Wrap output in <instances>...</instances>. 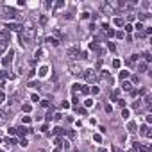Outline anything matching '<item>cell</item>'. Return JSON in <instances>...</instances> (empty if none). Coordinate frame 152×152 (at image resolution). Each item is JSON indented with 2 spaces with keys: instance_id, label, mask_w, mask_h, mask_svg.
Instances as JSON below:
<instances>
[{
  "instance_id": "4",
  "label": "cell",
  "mask_w": 152,
  "mask_h": 152,
  "mask_svg": "<svg viewBox=\"0 0 152 152\" xmlns=\"http://www.w3.org/2000/svg\"><path fill=\"white\" fill-rule=\"evenodd\" d=\"M68 70H70V73H73V75H81V73L84 72V68L81 66V63H70L68 64Z\"/></svg>"
},
{
  "instance_id": "19",
  "label": "cell",
  "mask_w": 152,
  "mask_h": 152,
  "mask_svg": "<svg viewBox=\"0 0 152 152\" xmlns=\"http://www.w3.org/2000/svg\"><path fill=\"white\" fill-rule=\"evenodd\" d=\"M134 29H136V32H143V29H145V27H143V23H140V22H136ZM134 29H132V30H134Z\"/></svg>"
},
{
  "instance_id": "20",
  "label": "cell",
  "mask_w": 152,
  "mask_h": 152,
  "mask_svg": "<svg viewBox=\"0 0 152 152\" xmlns=\"http://www.w3.org/2000/svg\"><path fill=\"white\" fill-rule=\"evenodd\" d=\"M7 50V41H0V54H4Z\"/></svg>"
},
{
  "instance_id": "55",
  "label": "cell",
  "mask_w": 152,
  "mask_h": 152,
  "mask_svg": "<svg viewBox=\"0 0 152 152\" xmlns=\"http://www.w3.org/2000/svg\"><path fill=\"white\" fill-rule=\"evenodd\" d=\"M129 152H136V150H132V149H131V150H129Z\"/></svg>"
},
{
  "instance_id": "33",
  "label": "cell",
  "mask_w": 152,
  "mask_h": 152,
  "mask_svg": "<svg viewBox=\"0 0 152 152\" xmlns=\"http://www.w3.org/2000/svg\"><path fill=\"white\" fill-rule=\"evenodd\" d=\"M107 48L111 50V52H116V47H114V43H111V41H107Z\"/></svg>"
},
{
  "instance_id": "9",
  "label": "cell",
  "mask_w": 152,
  "mask_h": 152,
  "mask_svg": "<svg viewBox=\"0 0 152 152\" xmlns=\"http://www.w3.org/2000/svg\"><path fill=\"white\" fill-rule=\"evenodd\" d=\"M6 29H7V30H15V32H18V30H22V29H23V25L11 22V23H6Z\"/></svg>"
},
{
  "instance_id": "15",
  "label": "cell",
  "mask_w": 152,
  "mask_h": 152,
  "mask_svg": "<svg viewBox=\"0 0 152 152\" xmlns=\"http://www.w3.org/2000/svg\"><path fill=\"white\" fill-rule=\"evenodd\" d=\"M138 70L140 72H147V63L145 61H138Z\"/></svg>"
},
{
  "instance_id": "23",
  "label": "cell",
  "mask_w": 152,
  "mask_h": 152,
  "mask_svg": "<svg viewBox=\"0 0 152 152\" xmlns=\"http://www.w3.org/2000/svg\"><path fill=\"white\" fill-rule=\"evenodd\" d=\"M104 32H106V36H107V38H113V36H114V30L111 29V27H109V29H106Z\"/></svg>"
},
{
  "instance_id": "40",
  "label": "cell",
  "mask_w": 152,
  "mask_h": 152,
  "mask_svg": "<svg viewBox=\"0 0 152 152\" xmlns=\"http://www.w3.org/2000/svg\"><path fill=\"white\" fill-rule=\"evenodd\" d=\"M81 91H82V95H88V93H90V88H88V86H82Z\"/></svg>"
},
{
  "instance_id": "38",
  "label": "cell",
  "mask_w": 152,
  "mask_h": 152,
  "mask_svg": "<svg viewBox=\"0 0 152 152\" xmlns=\"http://www.w3.org/2000/svg\"><path fill=\"white\" fill-rule=\"evenodd\" d=\"M4 100H6V93L0 90V104H4Z\"/></svg>"
},
{
  "instance_id": "42",
  "label": "cell",
  "mask_w": 152,
  "mask_h": 152,
  "mask_svg": "<svg viewBox=\"0 0 152 152\" xmlns=\"http://www.w3.org/2000/svg\"><path fill=\"white\" fill-rule=\"evenodd\" d=\"M41 106H43V107H48V106H50V102H48L47 99H43V100H41Z\"/></svg>"
},
{
  "instance_id": "12",
  "label": "cell",
  "mask_w": 152,
  "mask_h": 152,
  "mask_svg": "<svg viewBox=\"0 0 152 152\" xmlns=\"http://www.w3.org/2000/svg\"><path fill=\"white\" fill-rule=\"evenodd\" d=\"M81 90H82V86L79 84V82H73V84H72V91H73V95H77Z\"/></svg>"
},
{
  "instance_id": "7",
  "label": "cell",
  "mask_w": 152,
  "mask_h": 152,
  "mask_svg": "<svg viewBox=\"0 0 152 152\" xmlns=\"http://www.w3.org/2000/svg\"><path fill=\"white\" fill-rule=\"evenodd\" d=\"M81 54V48L79 47H70V48H66V56L68 57H77Z\"/></svg>"
},
{
  "instance_id": "52",
  "label": "cell",
  "mask_w": 152,
  "mask_h": 152,
  "mask_svg": "<svg viewBox=\"0 0 152 152\" xmlns=\"http://www.w3.org/2000/svg\"><path fill=\"white\" fill-rule=\"evenodd\" d=\"M63 147H64V149L68 150V149H70V141H64V143H63Z\"/></svg>"
},
{
  "instance_id": "49",
  "label": "cell",
  "mask_w": 152,
  "mask_h": 152,
  "mask_svg": "<svg viewBox=\"0 0 152 152\" xmlns=\"http://www.w3.org/2000/svg\"><path fill=\"white\" fill-rule=\"evenodd\" d=\"M61 7H64V2H57L56 4V9H61Z\"/></svg>"
},
{
  "instance_id": "2",
  "label": "cell",
  "mask_w": 152,
  "mask_h": 152,
  "mask_svg": "<svg viewBox=\"0 0 152 152\" xmlns=\"http://www.w3.org/2000/svg\"><path fill=\"white\" fill-rule=\"evenodd\" d=\"M82 75H84V79L88 81V82H95L97 79H99L95 68H88V70H84V72H82Z\"/></svg>"
},
{
  "instance_id": "27",
  "label": "cell",
  "mask_w": 152,
  "mask_h": 152,
  "mask_svg": "<svg viewBox=\"0 0 152 152\" xmlns=\"http://www.w3.org/2000/svg\"><path fill=\"white\" fill-rule=\"evenodd\" d=\"M114 25H116V27H122V25H123V18H114Z\"/></svg>"
},
{
  "instance_id": "1",
  "label": "cell",
  "mask_w": 152,
  "mask_h": 152,
  "mask_svg": "<svg viewBox=\"0 0 152 152\" xmlns=\"http://www.w3.org/2000/svg\"><path fill=\"white\" fill-rule=\"evenodd\" d=\"M34 39H36V29L34 27H23V29L20 30V45L23 48L29 47Z\"/></svg>"
},
{
  "instance_id": "54",
  "label": "cell",
  "mask_w": 152,
  "mask_h": 152,
  "mask_svg": "<svg viewBox=\"0 0 152 152\" xmlns=\"http://www.w3.org/2000/svg\"><path fill=\"white\" fill-rule=\"evenodd\" d=\"M99 152H109L107 149H104V147H102V149H99Z\"/></svg>"
},
{
  "instance_id": "3",
  "label": "cell",
  "mask_w": 152,
  "mask_h": 152,
  "mask_svg": "<svg viewBox=\"0 0 152 152\" xmlns=\"http://www.w3.org/2000/svg\"><path fill=\"white\" fill-rule=\"evenodd\" d=\"M13 56H15V50L9 48L7 52H6V56L2 57V66H4V68H9V66H11V63H13Z\"/></svg>"
},
{
  "instance_id": "34",
  "label": "cell",
  "mask_w": 152,
  "mask_h": 152,
  "mask_svg": "<svg viewBox=\"0 0 152 152\" xmlns=\"http://www.w3.org/2000/svg\"><path fill=\"white\" fill-rule=\"evenodd\" d=\"M91 106H93V100H91V99H86V100H84V107H91Z\"/></svg>"
},
{
  "instance_id": "24",
  "label": "cell",
  "mask_w": 152,
  "mask_h": 152,
  "mask_svg": "<svg viewBox=\"0 0 152 152\" xmlns=\"http://www.w3.org/2000/svg\"><path fill=\"white\" fill-rule=\"evenodd\" d=\"M129 114H131L129 109H122V118H123V120H129Z\"/></svg>"
},
{
  "instance_id": "50",
  "label": "cell",
  "mask_w": 152,
  "mask_h": 152,
  "mask_svg": "<svg viewBox=\"0 0 152 152\" xmlns=\"http://www.w3.org/2000/svg\"><path fill=\"white\" fill-rule=\"evenodd\" d=\"M77 111H79L81 114H86V107H79V109H77Z\"/></svg>"
},
{
  "instance_id": "44",
  "label": "cell",
  "mask_w": 152,
  "mask_h": 152,
  "mask_svg": "<svg viewBox=\"0 0 152 152\" xmlns=\"http://www.w3.org/2000/svg\"><path fill=\"white\" fill-rule=\"evenodd\" d=\"M81 18H82V20H88V18H90V13H88V11H86V13H82Z\"/></svg>"
},
{
  "instance_id": "25",
  "label": "cell",
  "mask_w": 152,
  "mask_h": 152,
  "mask_svg": "<svg viewBox=\"0 0 152 152\" xmlns=\"http://www.w3.org/2000/svg\"><path fill=\"white\" fill-rule=\"evenodd\" d=\"M4 141H6V147H13L15 145V140H13V138H6Z\"/></svg>"
},
{
  "instance_id": "48",
  "label": "cell",
  "mask_w": 152,
  "mask_h": 152,
  "mask_svg": "<svg viewBox=\"0 0 152 152\" xmlns=\"http://www.w3.org/2000/svg\"><path fill=\"white\" fill-rule=\"evenodd\" d=\"M22 122H23V123H30V118L29 116H23V118H22Z\"/></svg>"
},
{
  "instance_id": "22",
  "label": "cell",
  "mask_w": 152,
  "mask_h": 152,
  "mask_svg": "<svg viewBox=\"0 0 152 152\" xmlns=\"http://www.w3.org/2000/svg\"><path fill=\"white\" fill-rule=\"evenodd\" d=\"M29 88H34V90L38 88V90H39V88H41V82H39V81H38V82H29Z\"/></svg>"
},
{
  "instance_id": "46",
  "label": "cell",
  "mask_w": 152,
  "mask_h": 152,
  "mask_svg": "<svg viewBox=\"0 0 152 152\" xmlns=\"http://www.w3.org/2000/svg\"><path fill=\"white\" fill-rule=\"evenodd\" d=\"M20 145H22V147H23V149H25V147H27V145H29V141H27V140H25V138H23V140H22V141H20Z\"/></svg>"
},
{
  "instance_id": "39",
  "label": "cell",
  "mask_w": 152,
  "mask_h": 152,
  "mask_svg": "<svg viewBox=\"0 0 152 152\" xmlns=\"http://www.w3.org/2000/svg\"><path fill=\"white\" fill-rule=\"evenodd\" d=\"M120 64H122L120 59H114V61H113V66H114V68H120Z\"/></svg>"
},
{
  "instance_id": "8",
  "label": "cell",
  "mask_w": 152,
  "mask_h": 152,
  "mask_svg": "<svg viewBox=\"0 0 152 152\" xmlns=\"http://www.w3.org/2000/svg\"><path fill=\"white\" fill-rule=\"evenodd\" d=\"M138 131H140V134H141V136H145V138H150V136H152V131L149 129V125H147V123H143V125L138 129Z\"/></svg>"
},
{
  "instance_id": "41",
  "label": "cell",
  "mask_w": 152,
  "mask_h": 152,
  "mask_svg": "<svg viewBox=\"0 0 152 152\" xmlns=\"http://www.w3.org/2000/svg\"><path fill=\"white\" fill-rule=\"evenodd\" d=\"M0 41H7V34L6 32H0Z\"/></svg>"
},
{
  "instance_id": "35",
  "label": "cell",
  "mask_w": 152,
  "mask_h": 152,
  "mask_svg": "<svg viewBox=\"0 0 152 152\" xmlns=\"http://www.w3.org/2000/svg\"><path fill=\"white\" fill-rule=\"evenodd\" d=\"M93 141L100 143V141H102V136H100V134H93Z\"/></svg>"
},
{
  "instance_id": "45",
  "label": "cell",
  "mask_w": 152,
  "mask_h": 152,
  "mask_svg": "<svg viewBox=\"0 0 152 152\" xmlns=\"http://www.w3.org/2000/svg\"><path fill=\"white\" fill-rule=\"evenodd\" d=\"M39 131H41V132H47V131H48V125H47V123H45V125H41Z\"/></svg>"
},
{
  "instance_id": "21",
  "label": "cell",
  "mask_w": 152,
  "mask_h": 152,
  "mask_svg": "<svg viewBox=\"0 0 152 152\" xmlns=\"http://www.w3.org/2000/svg\"><path fill=\"white\" fill-rule=\"evenodd\" d=\"M138 61H140V56H138V54H132L131 59H129L127 63H138Z\"/></svg>"
},
{
  "instance_id": "47",
  "label": "cell",
  "mask_w": 152,
  "mask_h": 152,
  "mask_svg": "<svg viewBox=\"0 0 152 152\" xmlns=\"http://www.w3.org/2000/svg\"><path fill=\"white\" fill-rule=\"evenodd\" d=\"M106 113H113V106H109V104L106 106Z\"/></svg>"
},
{
  "instance_id": "11",
  "label": "cell",
  "mask_w": 152,
  "mask_h": 152,
  "mask_svg": "<svg viewBox=\"0 0 152 152\" xmlns=\"http://www.w3.org/2000/svg\"><path fill=\"white\" fill-rule=\"evenodd\" d=\"M122 90L131 91V90H132V82H129V81H122Z\"/></svg>"
},
{
  "instance_id": "51",
  "label": "cell",
  "mask_w": 152,
  "mask_h": 152,
  "mask_svg": "<svg viewBox=\"0 0 152 152\" xmlns=\"http://www.w3.org/2000/svg\"><path fill=\"white\" fill-rule=\"evenodd\" d=\"M125 30H127V32H132V25L127 23V25H125Z\"/></svg>"
},
{
  "instance_id": "16",
  "label": "cell",
  "mask_w": 152,
  "mask_h": 152,
  "mask_svg": "<svg viewBox=\"0 0 152 152\" xmlns=\"http://www.w3.org/2000/svg\"><path fill=\"white\" fill-rule=\"evenodd\" d=\"M118 77H120V81H125L127 77H129V70H122V72H120V75H118Z\"/></svg>"
},
{
  "instance_id": "18",
  "label": "cell",
  "mask_w": 152,
  "mask_h": 152,
  "mask_svg": "<svg viewBox=\"0 0 152 152\" xmlns=\"http://www.w3.org/2000/svg\"><path fill=\"white\" fill-rule=\"evenodd\" d=\"M43 56H45V50H41V48H38V50H36V54H34L36 59H41Z\"/></svg>"
},
{
  "instance_id": "30",
  "label": "cell",
  "mask_w": 152,
  "mask_h": 152,
  "mask_svg": "<svg viewBox=\"0 0 152 152\" xmlns=\"http://www.w3.org/2000/svg\"><path fill=\"white\" fill-rule=\"evenodd\" d=\"M7 132L15 136V134H18V129H16V127H9V129H7Z\"/></svg>"
},
{
  "instance_id": "26",
  "label": "cell",
  "mask_w": 152,
  "mask_h": 152,
  "mask_svg": "<svg viewBox=\"0 0 152 152\" xmlns=\"http://www.w3.org/2000/svg\"><path fill=\"white\" fill-rule=\"evenodd\" d=\"M147 16H149V13H141V15H138V20H140V23L143 20H147Z\"/></svg>"
},
{
  "instance_id": "31",
  "label": "cell",
  "mask_w": 152,
  "mask_h": 152,
  "mask_svg": "<svg viewBox=\"0 0 152 152\" xmlns=\"http://www.w3.org/2000/svg\"><path fill=\"white\" fill-rule=\"evenodd\" d=\"M143 59H145V63H150V52H143Z\"/></svg>"
},
{
  "instance_id": "13",
  "label": "cell",
  "mask_w": 152,
  "mask_h": 152,
  "mask_svg": "<svg viewBox=\"0 0 152 152\" xmlns=\"http://www.w3.org/2000/svg\"><path fill=\"white\" fill-rule=\"evenodd\" d=\"M47 43L52 45V47H59V43H61V41L56 39V38H47Z\"/></svg>"
},
{
  "instance_id": "43",
  "label": "cell",
  "mask_w": 152,
  "mask_h": 152,
  "mask_svg": "<svg viewBox=\"0 0 152 152\" xmlns=\"http://www.w3.org/2000/svg\"><path fill=\"white\" fill-rule=\"evenodd\" d=\"M39 23H41V25H45V23H47V16H45V15L39 18Z\"/></svg>"
},
{
  "instance_id": "32",
  "label": "cell",
  "mask_w": 152,
  "mask_h": 152,
  "mask_svg": "<svg viewBox=\"0 0 152 152\" xmlns=\"http://www.w3.org/2000/svg\"><path fill=\"white\" fill-rule=\"evenodd\" d=\"M4 77H6V79H13L15 75H13V73L9 72V70H4Z\"/></svg>"
},
{
  "instance_id": "36",
  "label": "cell",
  "mask_w": 152,
  "mask_h": 152,
  "mask_svg": "<svg viewBox=\"0 0 152 152\" xmlns=\"http://www.w3.org/2000/svg\"><path fill=\"white\" fill-rule=\"evenodd\" d=\"M30 100H32V102H39V97L36 95V93H32L30 95Z\"/></svg>"
},
{
  "instance_id": "5",
  "label": "cell",
  "mask_w": 152,
  "mask_h": 152,
  "mask_svg": "<svg viewBox=\"0 0 152 152\" xmlns=\"http://www.w3.org/2000/svg\"><path fill=\"white\" fill-rule=\"evenodd\" d=\"M99 79H100V81H106V82H109V84L113 82V77H111V73H109L107 70H100V75H99Z\"/></svg>"
},
{
  "instance_id": "28",
  "label": "cell",
  "mask_w": 152,
  "mask_h": 152,
  "mask_svg": "<svg viewBox=\"0 0 152 152\" xmlns=\"http://www.w3.org/2000/svg\"><path fill=\"white\" fill-rule=\"evenodd\" d=\"M90 93H93V95H99V93H100V88H99V86H93V88L90 90Z\"/></svg>"
},
{
  "instance_id": "37",
  "label": "cell",
  "mask_w": 152,
  "mask_h": 152,
  "mask_svg": "<svg viewBox=\"0 0 152 152\" xmlns=\"http://www.w3.org/2000/svg\"><path fill=\"white\" fill-rule=\"evenodd\" d=\"M22 109H23V111H25V113H29V111H30V109H32V107H30V106H29V104H23V106H22Z\"/></svg>"
},
{
  "instance_id": "17",
  "label": "cell",
  "mask_w": 152,
  "mask_h": 152,
  "mask_svg": "<svg viewBox=\"0 0 152 152\" xmlns=\"http://www.w3.org/2000/svg\"><path fill=\"white\" fill-rule=\"evenodd\" d=\"M127 131H129V132H136V131H138V129H136V123L131 122V123L127 125Z\"/></svg>"
},
{
  "instance_id": "10",
  "label": "cell",
  "mask_w": 152,
  "mask_h": 152,
  "mask_svg": "<svg viewBox=\"0 0 152 152\" xmlns=\"http://www.w3.org/2000/svg\"><path fill=\"white\" fill-rule=\"evenodd\" d=\"M48 70H50V68L47 66V64H43V66H39L38 75H39V77H47V75H48Z\"/></svg>"
},
{
  "instance_id": "29",
  "label": "cell",
  "mask_w": 152,
  "mask_h": 152,
  "mask_svg": "<svg viewBox=\"0 0 152 152\" xmlns=\"http://www.w3.org/2000/svg\"><path fill=\"white\" fill-rule=\"evenodd\" d=\"M114 36H116L118 39H123L125 38V32H122V30H118V32H114Z\"/></svg>"
},
{
  "instance_id": "14",
  "label": "cell",
  "mask_w": 152,
  "mask_h": 152,
  "mask_svg": "<svg viewBox=\"0 0 152 152\" xmlns=\"http://www.w3.org/2000/svg\"><path fill=\"white\" fill-rule=\"evenodd\" d=\"M7 118H9V114H7L6 111H2V109H0V123H6Z\"/></svg>"
},
{
  "instance_id": "56",
  "label": "cell",
  "mask_w": 152,
  "mask_h": 152,
  "mask_svg": "<svg viewBox=\"0 0 152 152\" xmlns=\"http://www.w3.org/2000/svg\"><path fill=\"white\" fill-rule=\"evenodd\" d=\"M0 152H2V150H0Z\"/></svg>"
},
{
  "instance_id": "6",
  "label": "cell",
  "mask_w": 152,
  "mask_h": 152,
  "mask_svg": "<svg viewBox=\"0 0 152 152\" xmlns=\"http://www.w3.org/2000/svg\"><path fill=\"white\" fill-rule=\"evenodd\" d=\"M16 15H18V13H16L13 7H7V6L4 7V18H11V20H13V18H15Z\"/></svg>"
},
{
  "instance_id": "53",
  "label": "cell",
  "mask_w": 152,
  "mask_h": 152,
  "mask_svg": "<svg viewBox=\"0 0 152 152\" xmlns=\"http://www.w3.org/2000/svg\"><path fill=\"white\" fill-rule=\"evenodd\" d=\"M113 152H122V150L118 149V147H113Z\"/></svg>"
}]
</instances>
